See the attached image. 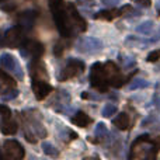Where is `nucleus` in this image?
I'll use <instances>...</instances> for the list:
<instances>
[{"instance_id": "nucleus-8", "label": "nucleus", "mask_w": 160, "mask_h": 160, "mask_svg": "<svg viewBox=\"0 0 160 160\" xmlns=\"http://www.w3.org/2000/svg\"><path fill=\"white\" fill-rule=\"evenodd\" d=\"M24 44V31L20 27H13L4 34V45L10 48H18Z\"/></svg>"}, {"instance_id": "nucleus-18", "label": "nucleus", "mask_w": 160, "mask_h": 160, "mask_svg": "<svg viewBox=\"0 0 160 160\" xmlns=\"http://www.w3.org/2000/svg\"><path fill=\"white\" fill-rule=\"evenodd\" d=\"M114 125H115L118 129H121V131L129 129V125H131L129 115H128L127 112H121L119 115H117L115 119H114Z\"/></svg>"}, {"instance_id": "nucleus-9", "label": "nucleus", "mask_w": 160, "mask_h": 160, "mask_svg": "<svg viewBox=\"0 0 160 160\" xmlns=\"http://www.w3.org/2000/svg\"><path fill=\"white\" fill-rule=\"evenodd\" d=\"M38 17V13L35 10H27L22 11L18 17H17V27H20L24 32H28L34 28L35 25V20Z\"/></svg>"}, {"instance_id": "nucleus-20", "label": "nucleus", "mask_w": 160, "mask_h": 160, "mask_svg": "<svg viewBox=\"0 0 160 160\" xmlns=\"http://www.w3.org/2000/svg\"><path fill=\"white\" fill-rule=\"evenodd\" d=\"M153 30V22L150 21V20H148V21H143L142 24H139L138 27H136V31L141 34H150V31Z\"/></svg>"}, {"instance_id": "nucleus-30", "label": "nucleus", "mask_w": 160, "mask_h": 160, "mask_svg": "<svg viewBox=\"0 0 160 160\" xmlns=\"http://www.w3.org/2000/svg\"><path fill=\"white\" fill-rule=\"evenodd\" d=\"M153 143H155L156 146H158V149H160V136H158V138H156L155 141H153Z\"/></svg>"}, {"instance_id": "nucleus-6", "label": "nucleus", "mask_w": 160, "mask_h": 160, "mask_svg": "<svg viewBox=\"0 0 160 160\" xmlns=\"http://www.w3.org/2000/svg\"><path fill=\"white\" fill-rule=\"evenodd\" d=\"M0 66L8 73L14 76L16 79H22V70L20 68L17 59L10 53H2L0 55Z\"/></svg>"}, {"instance_id": "nucleus-15", "label": "nucleus", "mask_w": 160, "mask_h": 160, "mask_svg": "<svg viewBox=\"0 0 160 160\" xmlns=\"http://www.w3.org/2000/svg\"><path fill=\"white\" fill-rule=\"evenodd\" d=\"M0 131L4 135H14L17 132V122L13 121V118H2Z\"/></svg>"}, {"instance_id": "nucleus-13", "label": "nucleus", "mask_w": 160, "mask_h": 160, "mask_svg": "<svg viewBox=\"0 0 160 160\" xmlns=\"http://www.w3.org/2000/svg\"><path fill=\"white\" fill-rule=\"evenodd\" d=\"M68 10H69V16H70V20H72V24L78 25V28L80 31H84L86 30V21L80 17L79 11L76 10V7L73 4H69L68 6Z\"/></svg>"}, {"instance_id": "nucleus-1", "label": "nucleus", "mask_w": 160, "mask_h": 160, "mask_svg": "<svg viewBox=\"0 0 160 160\" xmlns=\"http://www.w3.org/2000/svg\"><path fill=\"white\" fill-rule=\"evenodd\" d=\"M49 7H51L53 20H55V24L58 27V31L61 32V35L65 37V38L72 37V27H73L72 20H70L69 10L65 6L63 0H51Z\"/></svg>"}, {"instance_id": "nucleus-11", "label": "nucleus", "mask_w": 160, "mask_h": 160, "mask_svg": "<svg viewBox=\"0 0 160 160\" xmlns=\"http://www.w3.org/2000/svg\"><path fill=\"white\" fill-rule=\"evenodd\" d=\"M45 52V48L41 42L38 41H28L22 45V55H30L35 61L39 59Z\"/></svg>"}, {"instance_id": "nucleus-23", "label": "nucleus", "mask_w": 160, "mask_h": 160, "mask_svg": "<svg viewBox=\"0 0 160 160\" xmlns=\"http://www.w3.org/2000/svg\"><path fill=\"white\" fill-rule=\"evenodd\" d=\"M105 133H107V128H105V125L102 124V122H98L96 127V131H94V135L96 136H105Z\"/></svg>"}, {"instance_id": "nucleus-14", "label": "nucleus", "mask_w": 160, "mask_h": 160, "mask_svg": "<svg viewBox=\"0 0 160 160\" xmlns=\"http://www.w3.org/2000/svg\"><path fill=\"white\" fill-rule=\"evenodd\" d=\"M31 76H32L34 79H44V80L48 79L47 69H45V66L39 62V59L34 61L32 66H31Z\"/></svg>"}, {"instance_id": "nucleus-26", "label": "nucleus", "mask_w": 160, "mask_h": 160, "mask_svg": "<svg viewBox=\"0 0 160 160\" xmlns=\"http://www.w3.org/2000/svg\"><path fill=\"white\" fill-rule=\"evenodd\" d=\"M53 53H55L56 56H61L62 53H63V45H62L61 42L55 45V48H53Z\"/></svg>"}, {"instance_id": "nucleus-5", "label": "nucleus", "mask_w": 160, "mask_h": 160, "mask_svg": "<svg viewBox=\"0 0 160 160\" xmlns=\"http://www.w3.org/2000/svg\"><path fill=\"white\" fill-rule=\"evenodd\" d=\"M84 70V63L79 59H69L68 65L63 68V70L59 75V82H66L69 79L76 78L78 75Z\"/></svg>"}, {"instance_id": "nucleus-21", "label": "nucleus", "mask_w": 160, "mask_h": 160, "mask_svg": "<svg viewBox=\"0 0 160 160\" xmlns=\"http://www.w3.org/2000/svg\"><path fill=\"white\" fill-rule=\"evenodd\" d=\"M148 84H149V83H148L145 79H135V80H132V83L129 84V88H131V90L143 88V87H148Z\"/></svg>"}, {"instance_id": "nucleus-3", "label": "nucleus", "mask_w": 160, "mask_h": 160, "mask_svg": "<svg viewBox=\"0 0 160 160\" xmlns=\"http://www.w3.org/2000/svg\"><path fill=\"white\" fill-rule=\"evenodd\" d=\"M90 82L94 88L100 91H107L108 90V78L105 75L104 65L102 63H94L91 66V73H90Z\"/></svg>"}, {"instance_id": "nucleus-31", "label": "nucleus", "mask_w": 160, "mask_h": 160, "mask_svg": "<svg viewBox=\"0 0 160 160\" xmlns=\"http://www.w3.org/2000/svg\"><path fill=\"white\" fill-rule=\"evenodd\" d=\"M0 158H2V152H0Z\"/></svg>"}, {"instance_id": "nucleus-10", "label": "nucleus", "mask_w": 160, "mask_h": 160, "mask_svg": "<svg viewBox=\"0 0 160 160\" xmlns=\"http://www.w3.org/2000/svg\"><path fill=\"white\" fill-rule=\"evenodd\" d=\"M31 87H32V93L35 94L37 100H44L51 91L53 90L52 86L44 79H34L32 78V83H31Z\"/></svg>"}, {"instance_id": "nucleus-27", "label": "nucleus", "mask_w": 160, "mask_h": 160, "mask_svg": "<svg viewBox=\"0 0 160 160\" xmlns=\"http://www.w3.org/2000/svg\"><path fill=\"white\" fill-rule=\"evenodd\" d=\"M135 3L139 6H142V7H149L152 0H135Z\"/></svg>"}, {"instance_id": "nucleus-28", "label": "nucleus", "mask_w": 160, "mask_h": 160, "mask_svg": "<svg viewBox=\"0 0 160 160\" xmlns=\"http://www.w3.org/2000/svg\"><path fill=\"white\" fill-rule=\"evenodd\" d=\"M101 2L107 6H115V4H118L121 0H101Z\"/></svg>"}, {"instance_id": "nucleus-16", "label": "nucleus", "mask_w": 160, "mask_h": 160, "mask_svg": "<svg viewBox=\"0 0 160 160\" xmlns=\"http://www.w3.org/2000/svg\"><path fill=\"white\" fill-rule=\"evenodd\" d=\"M11 87H16L14 79L11 78L10 75L4 73L3 70H0V96H2L3 93H6V91Z\"/></svg>"}, {"instance_id": "nucleus-29", "label": "nucleus", "mask_w": 160, "mask_h": 160, "mask_svg": "<svg viewBox=\"0 0 160 160\" xmlns=\"http://www.w3.org/2000/svg\"><path fill=\"white\" fill-rule=\"evenodd\" d=\"M4 45V35H3V32L0 31V47H3Z\"/></svg>"}, {"instance_id": "nucleus-22", "label": "nucleus", "mask_w": 160, "mask_h": 160, "mask_svg": "<svg viewBox=\"0 0 160 160\" xmlns=\"http://www.w3.org/2000/svg\"><path fill=\"white\" fill-rule=\"evenodd\" d=\"M115 112H117V107L114 104H105V107L102 108V117H105V118H110Z\"/></svg>"}, {"instance_id": "nucleus-17", "label": "nucleus", "mask_w": 160, "mask_h": 160, "mask_svg": "<svg viewBox=\"0 0 160 160\" xmlns=\"http://www.w3.org/2000/svg\"><path fill=\"white\" fill-rule=\"evenodd\" d=\"M72 122L75 125H78V127H80V128H86V127H88L93 121H91V118L86 112L79 111V112H76V115L72 118Z\"/></svg>"}, {"instance_id": "nucleus-24", "label": "nucleus", "mask_w": 160, "mask_h": 160, "mask_svg": "<svg viewBox=\"0 0 160 160\" xmlns=\"http://www.w3.org/2000/svg\"><path fill=\"white\" fill-rule=\"evenodd\" d=\"M0 115H2V118H11V110L6 105L0 104Z\"/></svg>"}, {"instance_id": "nucleus-19", "label": "nucleus", "mask_w": 160, "mask_h": 160, "mask_svg": "<svg viewBox=\"0 0 160 160\" xmlns=\"http://www.w3.org/2000/svg\"><path fill=\"white\" fill-rule=\"evenodd\" d=\"M42 150H44L45 155L51 156V158H58L59 156V150L56 149L53 145L48 143V142H44V143H42Z\"/></svg>"}, {"instance_id": "nucleus-7", "label": "nucleus", "mask_w": 160, "mask_h": 160, "mask_svg": "<svg viewBox=\"0 0 160 160\" xmlns=\"http://www.w3.org/2000/svg\"><path fill=\"white\" fill-rule=\"evenodd\" d=\"M101 48H102V42L97 38H93V37L80 38L78 45H76V49L83 53H96L98 51H101Z\"/></svg>"}, {"instance_id": "nucleus-12", "label": "nucleus", "mask_w": 160, "mask_h": 160, "mask_svg": "<svg viewBox=\"0 0 160 160\" xmlns=\"http://www.w3.org/2000/svg\"><path fill=\"white\" fill-rule=\"evenodd\" d=\"M129 6H125V7L119 8V10H104V11H98V13L94 16V18L97 20H107V21H110V20L115 18V17L121 16V14H124L127 10H129Z\"/></svg>"}, {"instance_id": "nucleus-2", "label": "nucleus", "mask_w": 160, "mask_h": 160, "mask_svg": "<svg viewBox=\"0 0 160 160\" xmlns=\"http://www.w3.org/2000/svg\"><path fill=\"white\" fill-rule=\"evenodd\" d=\"M38 115H37L35 111H28V112H22L20 117H22V119L25 121V131H31L37 138H45L47 136V129L44 128Z\"/></svg>"}, {"instance_id": "nucleus-4", "label": "nucleus", "mask_w": 160, "mask_h": 160, "mask_svg": "<svg viewBox=\"0 0 160 160\" xmlns=\"http://www.w3.org/2000/svg\"><path fill=\"white\" fill-rule=\"evenodd\" d=\"M25 155L24 148L20 142L14 141V139H7L3 145V158L8 160H20Z\"/></svg>"}, {"instance_id": "nucleus-25", "label": "nucleus", "mask_w": 160, "mask_h": 160, "mask_svg": "<svg viewBox=\"0 0 160 160\" xmlns=\"http://www.w3.org/2000/svg\"><path fill=\"white\" fill-rule=\"evenodd\" d=\"M159 59H160V49L150 52L149 55H148L146 61H148V62H156V61H159Z\"/></svg>"}]
</instances>
